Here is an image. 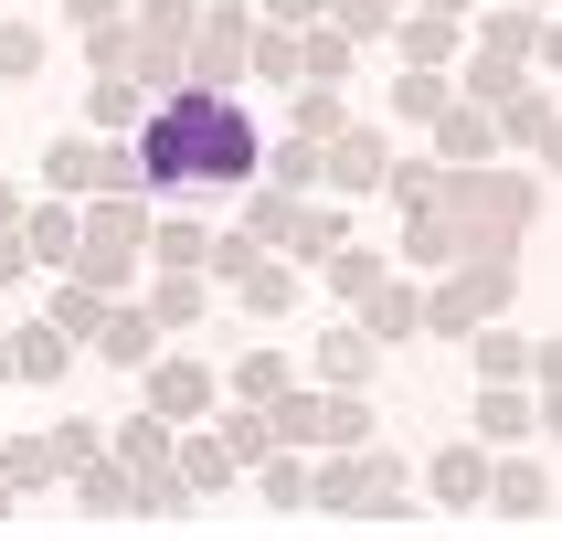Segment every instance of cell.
Returning <instances> with one entry per match:
<instances>
[{
  "label": "cell",
  "mask_w": 562,
  "mask_h": 541,
  "mask_svg": "<svg viewBox=\"0 0 562 541\" xmlns=\"http://www.w3.org/2000/svg\"><path fill=\"white\" fill-rule=\"evenodd\" d=\"M138 170H149L159 191H223V181H245L255 170V127L245 106L223 86H170L138 117Z\"/></svg>",
  "instance_id": "1"
},
{
  "label": "cell",
  "mask_w": 562,
  "mask_h": 541,
  "mask_svg": "<svg viewBox=\"0 0 562 541\" xmlns=\"http://www.w3.org/2000/svg\"><path fill=\"white\" fill-rule=\"evenodd\" d=\"M446 202H457L446 234H457L468 255H509V245H520V223H531V181H509V170H468Z\"/></svg>",
  "instance_id": "2"
},
{
  "label": "cell",
  "mask_w": 562,
  "mask_h": 541,
  "mask_svg": "<svg viewBox=\"0 0 562 541\" xmlns=\"http://www.w3.org/2000/svg\"><path fill=\"white\" fill-rule=\"evenodd\" d=\"M499 308H509V255H477V266H457V277L425 297V329H457V340H468L477 318H499Z\"/></svg>",
  "instance_id": "3"
},
{
  "label": "cell",
  "mask_w": 562,
  "mask_h": 541,
  "mask_svg": "<svg viewBox=\"0 0 562 541\" xmlns=\"http://www.w3.org/2000/svg\"><path fill=\"white\" fill-rule=\"evenodd\" d=\"M245 43H255L245 0H223V11H202V22H191V75H202V86H223V75H245Z\"/></svg>",
  "instance_id": "4"
},
{
  "label": "cell",
  "mask_w": 562,
  "mask_h": 541,
  "mask_svg": "<svg viewBox=\"0 0 562 541\" xmlns=\"http://www.w3.org/2000/svg\"><path fill=\"white\" fill-rule=\"evenodd\" d=\"M361 329H372V350H393V340H414V329H425V286H404V277H382L372 297H361Z\"/></svg>",
  "instance_id": "5"
},
{
  "label": "cell",
  "mask_w": 562,
  "mask_h": 541,
  "mask_svg": "<svg viewBox=\"0 0 562 541\" xmlns=\"http://www.w3.org/2000/svg\"><path fill=\"white\" fill-rule=\"evenodd\" d=\"M488 509H499V520H541V509H552V477H541L531 457H499V467H488Z\"/></svg>",
  "instance_id": "6"
},
{
  "label": "cell",
  "mask_w": 562,
  "mask_h": 541,
  "mask_svg": "<svg viewBox=\"0 0 562 541\" xmlns=\"http://www.w3.org/2000/svg\"><path fill=\"white\" fill-rule=\"evenodd\" d=\"M425 477H436V499H446V509H488V446H446Z\"/></svg>",
  "instance_id": "7"
},
{
  "label": "cell",
  "mask_w": 562,
  "mask_h": 541,
  "mask_svg": "<svg viewBox=\"0 0 562 541\" xmlns=\"http://www.w3.org/2000/svg\"><path fill=\"white\" fill-rule=\"evenodd\" d=\"M202 404H213V372H202V361H159V372H149V414H170V425H191Z\"/></svg>",
  "instance_id": "8"
},
{
  "label": "cell",
  "mask_w": 562,
  "mask_h": 541,
  "mask_svg": "<svg viewBox=\"0 0 562 541\" xmlns=\"http://www.w3.org/2000/svg\"><path fill=\"white\" fill-rule=\"evenodd\" d=\"M468 340H477V372H488V382H520V372H531V340H520V329H499V318H477Z\"/></svg>",
  "instance_id": "9"
},
{
  "label": "cell",
  "mask_w": 562,
  "mask_h": 541,
  "mask_svg": "<svg viewBox=\"0 0 562 541\" xmlns=\"http://www.w3.org/2000/svg\"><path fill=\"white\" fill-rule=\"evenodd\" d=\"M245 64H255V75H266V86H297V75H308V43H297V32H255V43H245Z\"/></svg>",
  "instance_id": "10"
},
{
  "label": "cell",
  "mask_w": 562,
  "mask_h": 541,
  "mask_svg": "<svg viewBox=\"0 0 562 541\" xmlns=\"http://www.w3.org/2000/svg\"><path fill=\"white\" fill-rule=\"evenodd\" d=\"M318 159H329V181H340V191L382 181V149H372V127H340V138H329V149H318Z\"/></svg>",
  "instance_id": "11"
},
{
  "label": "cell",
  "mask_w": 562,
  "mask_h": 541,
  "mask_svg": "<svg viewBox=\"0 0 562 541\" xmlns=\"http://www.w3.org/2000/svg\"><path fill=\"white\" fill-rule=\"evenodd\" d=\"M149 329H159L149 308H106L95 318V350H106V361H149Z\"/></svg>",
  "instance_id": "12"
},
{
  "label": "cell",
  "mask_w": 562,
  "mask_h": 541,
  "mask_svg": "<svg viewBox=\"0 0 562 541\" xmlns=\"http://www.w3.org/2000/svg\"><path fill=\"white\" fill-rule=\"evenodd\" d=\"M75 223H86V213L43 202V213H32V234H22V245H32V266H75Z\"/></svg>",
  "instance_id": "13"
},
{
  "label": "cell",
  "mask_w": 562,
  "mask_h": 541,
  "mask_svg": "<svg viewBox=\"0 0 562 541\" xmlns=\"http://www.w3.org/2000/svg\"><path fill=\"white\" fill-rule=\"evenodd\" d=\"M436 149L446 159H488V149H499V138H488V106H446V117H436Z\"/></svg>",
  "instance_id": "14"
},
{
  "label": "cell",
  "mask_w": 562,
  "mask_h": 541,
  "mask_svg": "<svg viewBox=\"0 0 562 541\" xmlns=\"http://www.w3.org/2000/svg\"><path fill=\"white\" fill-rule=\"evenodd\" d=\"M64 350H75V340L43 318V329H22V340H11V372H22V382H54V372H64Z\"/></svg>",
  "instance_id": "15"
},
{
  "label": "cell",
  "mask_w": 562,
  "mask_h": 541,
  "mask_svg": "<svg viewBox=\"0 0 562 541\" xmlns=\"http://www.w3.org/2000/svg\"><path fill=\"white\" fill-rule=\"evenodd\" d=\"M286 382H297V372H286V350H255V361H234V404H277Z\"/></svg>",
  "instance_id": "16"
},
{
  "label": "cell",
  "mask_w": 562,
  "mask_h": 541,
  "mask_svg": "<svg viewBox=\"0 0 562 541\" xmlns=\"http://www.w3.org/2000/svg\"><path fill=\"white\" fill-rule=\"evenodd\" d=\"M318 372H329V382H361V372H372V329H329V340H318Z\"/></svg>",
  "instance_id": "17"
},
{
  "label": "cell",
  "mask_w": 562,
  "mask_h": 541,
  "mask_svg": "<svg viewBox=\"0 0 562 541\" xmlns=\"http://www.w3.org/2000/svg\"><path fill=\"white\" fill-rule=\"evenodd\" d=\"M117 457L127 467H170V414H138V425L117 436Z\"/></svg>",
  "instance_id": "18"
},
{
  "label": "cell",
  "mask_w": 562,
  "mask_h": 541,
  "mask_svg": "<svg viewBox=\"0 0 562 541\" xmlns=\"http://www.w3.org/2000/svg\"><path fill=\"white\" fill-rule=\"evenodd\" d=\"M22 75H43V32H32V22H0V86H22Z\"/></svg>",
  "instance_id": "19"
},
{
  "label": "cell",
  "mask_w": 562,
  "mask_h": 541,
  "mask_svg": "<svg viewBox=\"0 0 562 541\" xmlns=\"http://www.w3.org/2000/svg\"><path fill=\"white\" fill-rule=\"evenodd\" d=\"M0 477H11V488H43V477H54V436H22V446H0Z\"/></svg>",
  "instance_id": "20"
},
{
  "label": "cell",
  "mask_w": 562,
  "mask_h": 541,
  "mask_svg": "<svg viewBox=\"0 0 562 541\" xmlns=\"http://www.w3.org/2000/svg\"><path fill=\"white\" fill-rule=\"evenodd\" d=\"M340 95H329V86H297V138H318V149H329V138H340Z\"/></svg>",
  "instance_id": "21"
},
{
  "label": "cell",
  "mask_w": 562,
  "mask_h": 541,
  "mask_svg": "<svg viewBox=\"0 0 562 541\" xmlns=\"http://www.w3.org/2000/svg\"><path fill=\"white\" fill-rule=\"evenodd\" d=\"M43 181H54V191H86L95 181V149H86V138H54V149H43Z\"/></svg>",
  "instance_id": "22"
},
{
  "label": "cell",
  "mask_w": 562,
  "mask_h": 541,
  "mask_svg": "<svg viewBox=\"0 0 562 541\" xmlns=\"http://www.w3.org/2000/svg\"><path fill=\"white\" fill-rule=\"evenodd\" d=\"M149 318H159V329H191V318H202V286H191V277H159L149 286Z\"/></svg>",
  "instance_id": "23"
},
{
  "label": "cell",
  "mask_w": 562,
  "mask_h": 541,
  "mask_svg": "<svg viewBox=\"0 0 562 541\" xmlns=\"http://www.w3.org/2000/svg\"><path fill=\"white\" fill-rule=\"evenodd\" d=\"M297 43H308V75H297V86H340V75H350V43H340V32H297Z\"/></svg>",
  "instance_id": "24"
},
{
  "label": "cell",
  "mask_w": 562,
  "mask_h": 541,
  "mask_svg": "<svg viewBox=\"0 0 562 541\" xmlns=\"http://www.w3.org/2000/svg\"><path fill=\"white\" fill-rule=\"evenodd\" d=\"M318 436L361 446V436H372V404H361V393H329V404H318Z\"/></svg>",
  "instance_id": "25"
},
{
  "label": "cell",
  "mask_w": 562,
  "mask_h": 541,
  "mask_svg": "<svg viewBox=\"0 0 562 541\" xmlns=\"http://www.w3.org/2000/svg\"><path fill=\"white\" fill-rule=\"evenodd\" d=\"M138 117H149V106H138V86L106 64V86H95V127H138Z\"/></svg>",
  "instance_id": "26"
},
{
  "label": "cell",
  "mask_w": 562,
  "mask_h": 541,
  "mask_svg": "<svg viewBox=\"0 0 562 541\" xmlns=\"http://www.w3.org/2000/svg\"><path fill=\"white\" fill-rule=\"evenodd\" d=\"M393 117H414V127H425V117H446V86L425 75V64H414L404 86H393Z\"/></svg>",
  "instance_id": "27"
},
{
  "label": "cell",
  "mask_w": 562,
  "mask_h": 541,
  "mask_svg": "<svg viewBox=\"0 0 562 541\" xmlns=\"http://www.w3.org/2000/svg\"><path fill=\"white\" fill-rule=\"evenodd\" d=\"M372 286H382V255H361V245L329 255V297H372Z\"/></svg>",
  "instance_id": "28"
},
{
  "label": "cell",
  "mask_w": 562,
  "mask_h": 541,
  "mask_svg": "<svg viewBox=\"0 0 562 541\" xmlns=\"http://www.w3.org/2000/svg\"><path fill=\"white\" fill-rule=\"evenodd\" d=\"M95 318H106L95 286H64V297H54V329H64V340H95Z\"/></svg>",
  "instance_id": "29"
},
{
  "label": "cell",
  "mask_w": 562,
  "mask_h": 541,
  "mask_svg": "<svg viewBox=\"0 0 562 541\" xmlns=\"http://www.w3.org/2000/svg\"><path fill=\"white\" fill-rule=\"evenodd\" d=\"M266 499H277V509H308V499H318V477L297 467V457H266Z\"/></svg>",
  "instance_id": "30"
},
{
  "label": "cell",
  "mask_w": 562,
  "mask_h": 541,
  "mask_svg": "<svg viewBox=\"0 0 562 541\" xmlns=\"http://www.w3.org/2000/svg\"><path fill=\"white\" fill-rule=\"evenodd\" d=\"M404 54H414V64H446V54H457V32H446V11H414V22H404Z\"/></svg>",
  "instance_id": "31"
},
{
  "label": "cell",
  "mask_w": 562,
  "mask_h": 541,
  "mask_svg": "<svg viewBox=\"0 0 562 541\" xmlns=\"http://www.w3.org/2000/svg\"><path fill=\"white\" fill-rule=\"evenodd\" d=\"M509 86H520V54H477L468 64V95H477V106H499Z\"/></svg>",
  "instance_id": "32"
},
{
  "label": "cell",
  "mask_w": 562,
  "mask_h": 541,
  "mask_svg": "<svg viewBox=\"0 0 562 541\" xmlns=\"http://www.w3.org/2000/svg\"><path fill=\"white\" fill-rule=\"evenodd\" d=\"M191 22H202V11H191V0H149V11H138V43H181Z\"/></svg>",
  "instance_id": "33"
},
{
  "label": "cell",
  "mask_w": 562,
  "mask_h": 541,
  "mask_svg": "<svg viewBox=\"0 0 562 541\" xmlns=\"http://www.w3.org/2000/svg\"><path fill=\"white\" fill-rule=\"evenodd\" d=\"M477 425H488V436H531V404H520V393H477Z\"/></svg>",
  "instance_id": "34"
},
{
  "label": "cell",
  "mask_w": 562,
  "mask_h": 541,
  "mask_svg": "<svg viewBox=\"0 0 562 541\" xmlns=\"http://www.w3.org/2000/svg\"><path fill=\"white\" fill-rule=\"evenodd\" d=\"M181 477H191V488H223V477H234V457H223V436H202V446H191V457H181Z\"/></svg>",
  "instance_id": "35"
},
{
  "label": "cell",
  "mask_w": 562,
  "mask_h": 541,
  "mask_svg": "<svg viewBox=\"0 0 562 541\" xmlns=\"http://www.w3.org/2000/svg\"><path fill=\"white\" fill-rule=\"evenodd\" d=\"M436 191H446V181H436V170H425V159H404V170H393V202H414V213H425Z\"/></svg>",
  "instance_id": "36"
},
{
  "label": "cell",
  "mask_w": 562,
  "mask_h": 541,
  "mask_svg": "<svg viewBox=\"0 0 562 541\" xmlns=\"http://www.w3.org/2000/svg\"><path fill=\"white\" fill-rule=\"evenodd\" d=\"M277 181H286V191L318 181V138H286V149H277Z\"/></svg>",
  "instance_id": "37"
},
{
  "label": "cell",
  "mask_w": 562,
  "mask_h": 541,
  "mask_svg": "<svg viewBox=\"0 0 562 541\" xmlns=\"http://www.w3.org/2000/svg\"><path fill=\"white\" fill-rule=\"evenodd\" d=\"M95 457V425H54V467H86Z\"/></svg>",
  "instance_id": "38"
},
{
  "label": "cell",
  "mask_w": 562,
  "mask_h": 541,
  "mask_svg": "<svg viewBox=\"0 0 562 541\" xmlns=\"http://www.w3.org/2000/svg\"><path fill=\"white\" fill-rule=\"evenodd\" d=\"M340 22L350 32H382V22H393V0H340Z\"/></svg>",
  "instance_id": "39"
},
{
  "label": "cell",
  "mask_w": 562,
  "mask_h": 541,
  "mask_svg": "<svg viewBox=\"0 0 562 541\" xmlns=\"http://www.w3.org/2000/svg\"><path fill=\"white\" fill-rule=\"evenodd\" d=\"M531 372H541V393H562V340H541V350H531Z\"/></svg>",
  "instance_id": "40"
},
{
  "label": "cell",
  "mask_w": 562,
  "mask_h": 541,
  "mask_svg": "<svg viewBox=\"0 0 562 541\" xmlns=\"http://www.w3.org/2000/svg\"><path fill=\"white\" fill-rule=\"evenodd\" d=\"M541 159H552V170H562V106H552V127H541Z\"/></svg>",
  "instance_id": "41"
},
{
  "label": "cell",
  "mask_w": 562,
  "mask_h": 541,
  "mask_svg": "<svg viewBox=\"0 0 562 541\" xmlns=\"http://www.w3.org/2000/svg\"><path fill=\"white\" fill-rule=\"evenodd\" d=\"M64 11H75V22H106V11H117V0H64Z\"/></svg>",
  "instance_id": "42"
},
{
  "label": "cell",
  "mask_w": 562,
  "mask_h": 541,
  "mask_svg": "<svg viewBox=\"0 0 562 541\" xmlns=\"http://www.w3.org/2000/svg\"><path fill=\"white\" fill-rule=\"evenodd\" d=\"M541 64H552V75H562V22H552V32H541Z\"/></svg>",
  "instance_id": "43"
},
{
  "label": "cell",
  "mask_w": 562,
  "mask_h": 541,
  "mask_svg": "<svg viewBox=\"0 0 562 541\" xmlns=\"http://www.w3.org/2000/svg\"><path fill=\"white\" fill-rule=\"evenodd\" d=\"M308 11H318V0H277V22H308Z\"/></svg>",
  "instance_id": "44"
},
{
  "label": "cell",
  "mask_w": 562,
  "mask_h": 541,
  "mask_svg": "<svg viewBox=\"0 0 562 541\" xmlns=\"http://www.w3.org/2000/svg\"><path fill=\"white\" fill-rule=\"evenodd\" d=\"M541 425H552V436H562V393H541Z\"/></svg>",
  "instance_id": "45"
},
{
  "label": "cell",
  "mask_w": 562,
  "mask_h": 541,
  "mask_svg": "<svg viewBox=\"0 0 562 541\" xmlns=\"http://www.w3.org/2000/svg\"><path fill=\"white\" fill-rule=\"evenodd\" d=\"M11 213H22V191H11V181H0V223H11Z\"/></svg>",
  "instance_id": "46"
},
{
  "label": "cell",
  "mask_w": 562,
  "mask_h": 541,
  "mask_svg": "<svg viewBox=\"0 0 562 541\" xmlns=\"http://www.w3.org/2000/svg\"><path fill=\"white\" fill-rule=\"evenodd\" d=\"M0 382H11V350H0Z\"/></svg>",
  "instance_id": "47"
},
{
  "label": "cell",
  "mask_w": 562,
  "mask_h": 541,
  "mask_svg": "<svg viewBox=\"0 0 562 541\" xmlns=\"http://www.w3.org/2000/svg\"><path fill=\"white\" fill-rule=\"evenodd\" d=\"M436 11H468V0H436Z\"/></svg>",
  "instance_id": "48"
},
{
  "label": "cell",
  "mask_w": 562,
  "mask_h": 541,
  "mask_svg": "<svg viewBox=\"0 0 562 541\" xmlns=\"http://www.w3.org/2000/svg\"><path fill=\"white\" fill-rule=\"evenodd\" d=\"M520 11H541V0H520Z\"/></svg>",
  "instance_id": "49"
}]
</instances>
